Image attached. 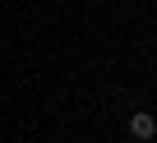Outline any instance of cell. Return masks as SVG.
Returning a JSON list of instances; mask_svg holds the SVG:
<instances>
[{
    "label": "cell",
    "mask_w": 157,
    "mask_h": 143,
    "mask_svg": "<svg viewBox=\"0 0 157 143\" xmlns=\"http://www.w3.org/2000/svg\"><path fill=\"white\" fill-rule=\"evenodd\" d=\"M129 134L148 143V138L157 134V115H152V111H134V115H129Z\"/></svg>",
    "instance_id": "obj_1"
}]
</instances>
